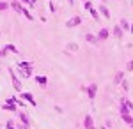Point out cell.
<instances>
[{
    "instance_id": "cell-1",
    "label": "cell",
    "mask_w": 133,
    "mask_h": 129,
    "mask_svg": "<svg viewBox=\"0 0 133 129\" xmlns=\"http://www.w3.org/2000/svg\"><path fill=\"white\" fill-rule=\"evenodd\" d=\"M9 76H11V81H12V87H14V90L16 92H23V85H21L20 78L16 76V73L12 69H9Z\"/></svg>"
},
{
    "instance_id": "cell-2",
    "label": "cell",
    "mask_w": 133,
    "mask_h": 129,
    "mask_svg": "<svg viewBox=\"0 0 133 129\" xmlns=\"http://www.w3.org/2000/svg\"><path fill=\"white\" fill-rule=\"evenodd\" d=\"M119 110H121V113H128V115H131V101L123 97L121 103H119Z\"/></svg>"
},
{
    "instance_id": "cell-3",
    "label": "cell",
    "mask_w": 133,
    "mask_h": 129,
    "mask_svg": "<svg viewBox=\"0 0 133 129\" xmlns=\"http://www.w3.org/2000/svg\"><path fill=\"white\" fill-rule=\"evenodd\" d=\"M20 97H21V101H27L30 106H37V103H36V99H34V96L30 92H20Z\"/></svg>"
},
{
    "instance_id": "cell-4",
    "label": "cell",
    "mask_w": 133,
    "mask_h": 129,
    "mask_svg": "<svg viewBox=\"0 0 133 129\" xmlns=\"http://www.w3.org/2000/svg\"><path fill=\"white\" fill-rule=\"evenodd\" d=\"M85 92H87L89 99H91V101H94L96 94H98V85H96V83H91V85H87V87H85Z\"/></svg>"
},
{
    "instance_id": "cell-5",
    "label": "cell",
    "mask_w": 133,
    "mask_h": 129,
    "mask_svg": "<svg viewBox=\"0 0 133 129\" xmlns=\"http://www.w3.org/2000/svg\"><path fill=\"white\" fill-rule=\"evenodd\" d=\"M78 25H82V16H73V18H69V20L66 21V27L68 28H75Z\"/></svg>"
},
{
    "instance_id": "cell-6",
    "label": "cell",
    "mask_w": 133,
    "mask_h": 129,
    "mask_svg": "<svg viewBox=\"0 0 133 129\" xmlns=\"http://www.w3.org/2000/svg\"><path fill=\"white\" fill-rule=\"evenodd\" d=\"M18 117H20V124H21V126H25V127H29V129H30L32 122H30V119H29V115H27L25 111H21V113L18 115Z\"/></svg>"
},
{
    "instance_id": "cell-7",
    "label": "cell",
    "mask_w": 133,
    "mask_h": 129,
    "mask_svg": "<svg viewBox=\"0 0 133 129\" xmlns=\"http://www.w3.org/2000/svg\"><path fill=\"white\" fill-rule=\"evenodd\" d=\"M108 35H110V30H108V28H99L98 35H96V39L101 42V41H107V39H108Z\"/></svg>"
},
{
    "instance_id": "cell-8",
    "label": "cell",
    "mask_w": 133,
    "mask_h": 129,
    "mask_svg": "<svg viewBox=\"0 0 133 129\" xmlns=\"http://www.w3.org/2000/svg\"><path fill=\"white\" fill-rule=\"evenodd\" d=\"M83 127L85 129H96L94 120H92V115H85V117H83Z\"/></svg>"
},
{
    "instance_id": "cell-9",
    "label": "cell",
    "mask_w": 133,
    "mask_h": 129,
    "mask_svg": "<svg viewBox=\"0 0 133 129\" xmlns=\"http://www.w3.org/2000/svg\"><path fill=\"white\" fill-rule=\"evenodd\" d=\"M9 7L11 9H14L18 14H21V9H23V5L20 4V0H14V2H9Z\"/></svg>"
},
{
    "instance_id": "cell-10",
    "label": "cell",
    "mask_w": 133,
    "mask_h": 129,
    "mask_svg": "<svg viewBox=\"0 0 133 129\" xmlns=\"http://www.w3.org/2000/svg\"><path fill=\"white\" fill-rule=\"evenodd\" d=\"M98 12L101 14V16H105V18H110V9L105 5V4H101L99 5V9H98Z\"/></svg>"
},
{
    "instance_id": "cell-11",
    "label": "cell",
    "mask_w": 133,
    "mask_h": 129,
    "mask_svg": "<svg viewBox=\"0 0 133 129\" xmlns=\"http://www.w3.org/2000/svg\"><path fill=\"white\" fill-rule=\"evenodd\" d=\"M20 76H21V78H30V76H32V67L20 69Z\"/></svg>"
},
{
    "instance_id": "cell-12",
    "label": "cell",
    "mask_w": 133,
    "mask_h": 129,
    "mask_svg": "<svg viewBox=\"0 0 133 129\" xmlns=\"http://www.w3.org/2000/svg\"><path fill=\"white\" fill-rule=\"evenodd\" d=\"M119 27H121V28H123V32H130V28H131V27H130V21L128 20H121V23H119Z\"/></svg>"
},
{
    "instance_id": "cell-13",
    "label": "cell",
    "mask_w": 133,
    "mask_h": 129,
    "mask_svg": "<svg viewBox=\"0 0 133 129\" xmlns=\"http://www.w3.org/2000/svg\"><path fill=\"white\" fill-rule=\"evenodd\" d=\"M123 80H124V73H123V71H117V73H115V76H114V83H117V85H119Z\"/></svg>"
},
{
    "instance_id": "cell-14",
    "label": "cell",
    "mask_w": 133,
    "mask_h": 129,
    "mask_svg": "<svg viewBox=\"0 0 133 129\" xmlns=\"http://www.w3.org/2000/svg\"><path fill=\"white\" fill-rule=\"evenodd\" d=\"M85 41H87V42H91V44H98V42H99V41L96 39V35H94V34H85Z\"/></svg>"
},
{
    "instance_id": "cell-15",
    "label": "cell",
    "mask_w": 133,
    "mask_h": 129,
    "mask_svg": "<svg viewBox=\"0 0 133 129\" xmlns=\"http://www.w3.org/2000/svg\"><path fill=\"white\" fill-rule=\"evenodd\" d=\"M36 81H37V83L41 85L43 89H44V87L48 85V78H46V76H36Z\"/></svg>"
},
{
    "instance_id": "cell-16",
    "label": "cell",
    "mask_w": 133,
    "mask_h": 129,
    "mask_svg": "<svg viewBox=\"0 0 133 129\" xmlns=\"http://www.w3.org/2000/svg\"><path fill=\"white\" fill-rule=\"evenodd\" d=\"M121 119H123L124 122L131 127V124H133V117H131V115H128V113H121Z\"/></svg>"
},
{
    "instance_id": "cell-17",
    "label": "cell",
    "mask_w": 133,
    "mask_h": 129,
    "mask_svg": "<svg viewBox=\"0 0 133 129\" xmlns=\"http://www.w3.org/2000/svg\"><path fill=\"white\" fill-rule=\"evenodd\" d=\"M2 110H5V111H16L18 106H16V104H12V103H5V104L2 106Z\"/></svg>"
},
{
    "instance_id": "cell-18",
    "label": "cell",
    "mask_w": 133,
    "mask_h": 129,
    "mask_svg": "<svg viewBox=\"0 0 133 129\" xmlns=\"http://www.w3.org/2000/svg\"><path fill=\"white\" fill-rule=\"evenodd\" d=\"M21 16H25V18H27V20H29V21H32V20H34V16H32V14H30V11L27 9L25 5H23V9H21Z\"/></svg>"
},
{
    "instance_id": "cell-19",
    "label": "cell",
    "mask_w": 133,
    "mask_h": 129,
    "mask_svg": "<svg viewBox=\"0 0 133 129\" xmlns=\"http://www.w3.org/2000/svg\"><path fill=\"white\" fill-rule=\"evenodd\" d=\"M112 32H114V35H115V37H123V28H121V27H119V25H115V27H114L112 28Z\"/></svg>"
},
{
    "instance_id": "cell-20",
    "label": "cell",
    "mask_w": 133,
    "mask_h": 129,
    "mask_svg": "<svg viewBox=\"0 0 133 129\" xmlns=\"http://www.w3.org/2000/svg\"><path fill=\"white\" fill-rule=\"evenodd\" d=\"M36 2L37 0H20L21 5H29V7H36Z\"/></svg>"
},
{
    "instance_id": "cell-21",
    "label": "cell",
    "mask_w": 133,
    "mask_h": 129,
    "mask_svg": "<svg viewBox=\"0 0 133 129\" xmlns=\"http://www.w3.org/2000/svg\"><path fill=\"white\" fill-rule=\"evenodd\" d=\"M89 12L92 14V18H94V21H98L99 18H101V16H99V12H98V9H94V7H91V9H89Z\"/></svg>"
},
{
    "instance_id": "cell-22",
    "label": "cell",
    "mask_w": 133,
    "mask_h": 129,
    "mask_svg": "<svg viewBox=\"0 0 133 129\" xmlns=\"http://www.w3.org/2000/svg\"><path fill=\"white\" fill-rule=\"evenodd\" d=\"M4 51H5V53H7V51H12V53H18V48H16L14 44H7V46L4 48Z\"/></svg>"
},
{
    "instance_id": "cell-23",
    "label": "cell",
    "mask_w": 133,
    "mask_h": 129,
    "mask_svg": "<svg viewBox=\"0 0 133 129\" xmlns=\"http://www.w3.org/2000/svg\"><path fill=\"white\" fill-rule=\"evenodd\" d=\"M119 85H121V87H123V89L126 90V92H128V90L131 89V87H130V81H128V80H126V78H124L123 81H121V83H119Z\"/></svg>"
},
{
    "instance_id": "cell-24",
    "label": "cell",
    "mask_w": 133,
    "mask_h": 129,
    "mask_svg": "<svg viewBox=\"0 0 133 129\" xmlns=\"http://www.w3.org/2000/svg\"><path fill=\"white\" fill-rule=\"evenodd\" d=\"M66 50H69V51H76V50H78V46H76L75 42H69V44L66 46Z\"/></svg>"
},
{
    "instance_id": "cell-25",
    "label": "cell",
    "mask_w": 133,
    "mask_h": 129,
    "mask_svg": "<svg viewBox=\"0 0 133 129\" xmlns=\"http://www.w3.org/2000/svg\"><path fill=\"white\" fill-rule=\"evenodd\" d=\"M9 9V2H0V12Z\"/></svg>"
},
{
    "instance_id": "cell-26",
    "label": "cell",
    "mask_w": 133,
    "mask_h": 129,
    "mask_svg": "<svg viewBox=\"0 0 133 129\" xmlns=\"http://www.w3.org/2000/svg\"><path fill=\"white\" fill-rule=\"evenodd\" d=\"M18 66H20V69H25V67H32V62H20Z\"/></svg>"
},
{
    "instance_id": "cell-27",
    "label": "cell",
    "mask_w": 133,
    "mask_h": 129,
    "mask_svg": "<svg viewBox=\"0 0 133 129\" xmlns=\"http://www.w3.org/2000/svg\"><path fill=\"white\" fill-rule=\"evenodd\" d=\"M5 127H7V129H16V126H14V122H12V120H7Z\"/></svg>"
},
{
    "instance_id": "cell-28",
    "label": "cell",
    "mask_w": 133,
    "mask_h": 129,
    "mask_svg": "<svg viewBox=\"0 0 133 129\" xmlns=\"http://www.w3.org/2000/svg\"><path fill=\"white\" fill-rule=\"evenodd\" d=\"M83 2H85V4H83V5H85V9L89 11V9L92 7V2H89V0H83Z\"/></svg>"
},
{
    "instance_id": "cell-29",
    "label": "cell",
    "mask_w": 133,
    "mask_h": 129,
    "mask_svg": "<svg viewBox=\"0 0 133 129\" xmlns=\"http://www.w3.org/2000/svg\"><path fill=\"white\" fill-rule=\"evenodd\" d=\"M126 69H128V71H131V69H133V64H131V60L128 62V66H126Z\"/></svg>"
},
{
    "instance_id": "cell-30",
    "label": "cell",
    "mask_w": 133,
    "mask_h": 129,
    "mask_svg": "<svg viewBox=\"0 0 133 129\" xmlns=\"http://www.w3.org/2000/svg\"><path fill=\"white\" fill-rule=\"evenodd\" d=\"M68 4H71V5H73V4H75V0H68Z\"/></svg>"
},
{
    "instance_id": "cell-31",
    "label": "cell",
    "mask_w": 133,
    "mask_h": 129,
    "mask_svg": "<svg viewBox=\"0 0 133 129\" xmlns=\"http://www.w3.org/2000/svg\"><path fill=\"white\" fill-rule=\"evenodd\" d=\"M99 2H101V4H105V2H107V0H99Z\"/></svg>"
},
{
    "instance_id": "cell-32",
    "label": "cell",
    "mask_w": 133,
    "mask_h": 129,
    "mask_svg": "<svg viewBox=\"0 0 133 129\" xmlns=\"http://www.w3.org/2000/svg\"><path fill=\"white\" fill-rule=\"evenodd\" d=\"M130 129H131V127H130Z\"/></svg>"
}]
</instances>
